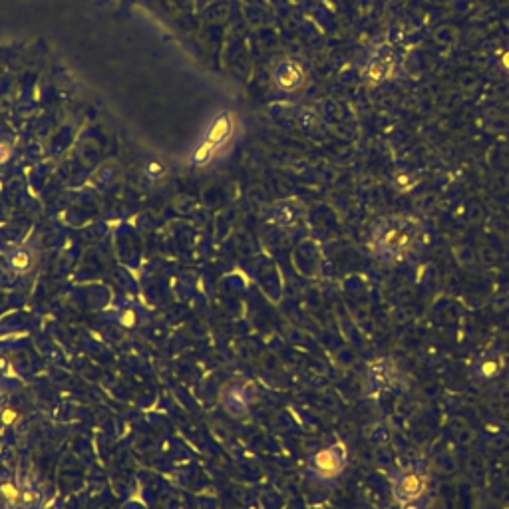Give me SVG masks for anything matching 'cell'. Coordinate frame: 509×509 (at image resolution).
<instances>
[{
  "mask_svg": "<svg viewBox=\"0 0 509 509\" xmlns=\"http://www.w3.org/2000/svg\"><path fill=\"white\" fill-rule=\"evenodd\" d=\"M10 157V148L6 143H0V163H4Z\"/></svg>",
  "mask_w": 509,
  "mask_h": 509,
  "instance_id": "17",
  "label": "cell"
},
{
  "mask_svg": "<svg viewBox=\"0 0 509 509\" xmlns=\"http://www.w3.org/2000/svg\"><path fill=\"white\" fill-rule=\"evenodd\" d=\"M430 481L432 479H430L428 470L422 465L410 463V465L400 467L390 478V492H392L394 503L402 508V506L426 501V497L430 494Z\"/></svg>",
  "mask_w": 509,
  "mask_h": 509,
  "instance_id": "4",
  "label": "cell"
},
{
  "mask_svg": "<svg viewBox=\"0 0 509 509\" xmlns=\"http://www.w3.org/2000/svg\"><path fill=\"white\" fill-rule=\"evenodd\" d=\"M2 400H4V388L0 386V404H2Z\"/></svg>",
  "mask_w": 509,
  "mask_h": 509,
  "instance_id": "19",
  "label": "cell"
},
{
  "mask_svg": "<svg viewBox=\"0 0 509 509\" xmlns=\"http://www.w3.org/2000/svg\"><path fill=\"white\" fill-rule=\"evenodd\" d=\"M8 265L15 273H26L32 265V255L26 249H16L8 255Z\"/></svg>",
  "mask_w": 509,
  "mask_h": 509,
  "instance_id": "12",
  "label": "cell"
},
{
  "mask_svg": "<svg viewBox=\"0 0 509 509\" xmlns=\"http://www.w3.org/2000/svg\"><path fill=\"white\" fill-rule=\"evenodd\" d=\"M398 509H426V501H420V503H410V506H402Z\"/></svg>",
  "mask_w": 509,
  "mask_h": 509,
  "instance_id": "18",
  "label": "cell"
},
{
  "mask_svg": "<svg viewBox=\"0 0 509 509\" xmlns=\"http://www.w3.org/2000/svg\"><path fill=\"white\" fill-rule=\"evenodd\" d=\"M225 408L231 412L233 416H243L245 410L249 408V394L243 386H233L227 390L225 398H223Z\"/></svg>",
  "mask_w": 509,
  "mask_h": 509,
  "instance_id": "11",
  "label": "cell"
},
{
  "mask_svg": "<svg viewBox=\"0 0 509 509\" xmlns=\"http://www.w3.org/2000/svg\"><path fill=\"white\" fill-rule=\"evenodd\" d=\"M120 323L124 324V326H134L136 324V312L134 310H125L124 314H122V319H120Z\"/></svg>",
  "mask_w": 509,
  "mask_h": 509,
  "instance_id": "16",
  "label": "cell"
},
{
  "mask_svg": "<svg viewBox=\"0 0 509 509\" xmlns=\"http://www.w3.org/2000/svg\"><path fill=\"white\" fill-rule=\"evenodd\" d=\"M231 118L227 114H221L215 122L211 124L205 139L199 143V148L191 155V163L193 166H205V163H209V159L213 157V154L219 150V145L231 134Z\"/></svg>",
  "mask_w": 509,
  "mask_h": 509,
  "instance_id": "7",
  "label": "cell"
},
{
  "mask_svg": "<svg viewBox=\"0 0 509 509\" xmlns=\"http://www.w3.org/2000/svg\"><path fill=\"white\" fill-rule=\"evenodd\" d=\"M8 374H12V364L6 356H0V378H6Z\"/></svg>",
  "mask_w": 509,
  "mask_h": 509,
  "instance_id": "15",
  "label": "cell"
},
{
  "mask_svg": "<svg viewBox=\"0 0 509 509\" xmlns=\"http://www.w3.org/2000/svg\"><path fill=\"white\" fill-rule=\"evenodd\" d=\"M402 382V370L392 358H374L366 366V388L370 396H380L394 388H398Z\"/></svg>",
  "mask_w": 509,
  "mask_h": 509,
  "instance_id": "6",
  "label": "cell"
},
{
  "mask_svg": "<svg viewBox=\"0 0 509 509\" xmlns=\"http://www.w3.org/2000/svg\"><path fill=\"white\" fill-rule=\"evenodd\" d=\"M18 485H20V509H42L44 494L36 479L18 476Z\"/></svg>",
  "mask_w": 509,
  "mask_h": 509,
  "instance_id": "9",
  "label": "cell"
},
{
  "mask_svg": "<svg viewBox=\"0 0 509 509\" xmlns=\"http://www.w3.org/2000/svg\"><path fill=\"white\" fill-rule=\"evenodd\" d=\"M163 171H166V168H163V163L161 161H152V163H148V168H145V173H148V177H154V179H157V177H161L163 175Z\"/></svg>",
  "mask_w": 509,
  "mask_h": 509,
  "instance_id": "14",
  "label": "cell"
},
{
  "mask_svg": "<svg viewBox=\"0 0 509 509\" xmlns=\"http://www.w3.org/2000/svg\"><path fill=\"white\" fill-rule=\"evenodd\" d=\"M296 219H298V211H296V207L293 205H280L277 209V223L278 225H293L296 223Z\"/></svg>",
  "mask_w": 509,
  "mask_h": 509,
  "instance_id": "13",
  "label": "cell"
},
{
  "mask_svg": "<svg viewBox=\"0 0 509 509\" xmlns=\"http://www.w3.org/2000/svg\"><path fill=\"white\" fill-rule=\"evenodd\" d=\"M0 509H20L18 478L0 479Z\"/></svg>",
  "mask_w": 509,
  "mask_h": 509,
  "instance_id": "10",
  "label": "cell"
},
{
  "mask_svg": "<svg viewBox=\"0 0 509 509\" xmlns=\"http://www.w3.org/2000/svg\"><path fill=\"white\" fill-rule=\"evenodd\" d=\"M470 380L481 390H494L509 378V356L497 348L481 350L470 362Z\"/></svg>",
  "mask_w": 509,
  "mask_h": 509,
  "instance_id": "5",
  "label": "cell"
},
{
  "mask_svg": "<svg viewBox=\"0 0 509 509\" xmlns=\"http://www.w3.org/2000/svg\"><path fill=\"white\" fill-rule=\"evenodd\" d=\"M350 465V452L344 442H332L314 449L307 460V476L312 483L330 488L344 478Z\"/></svg>",
  "mask_w": 509,
  "mask_h": 509,
  "instance_id": "2",
  "label": "cell"
},
{
  "mask_svg": "<svg viewBox=\"0 0 509 509\" xmlns=\"http://www.w3.org/2000/svg\"><path fill=\"white\" fill-rule=\"evenodd\" d=\"M366 245L374 261L398 267L424 255L430 245V233L414 213H388L372 223Z\"/></svg>",
  "mask_w": 509,
  "mask_h": 509,
  "instance_id": "1",
  "label": "cell"
},
{
  "mask_svg": "<svg viewBox=\"0 0 509 509\" xmlns=\"http://www.w3.org/2000/svg\"><path fill=\"white\" fill-rule=\"evenodd\" d=\"M402 62L404 60L396 44L388 38H380L372 44L366 54V60L362 64V80L374 88L390 84L400 78L404 66Z\"/></svg>",
  "mask_w": 509,
  "mask_h": 509,
  "instance_id": "3",
  "label": "cell"
},
{
  "mask_svg": "<svg viewBox=\"0 0 509 509\" xmlns=\"http://www.w3.org/2000/svg\"><path fill=\"white\" fill-rule=\"evenodd\" d=\"M273 78H275V84H277L280 90L294 92V90H298V88L305 86V82H307V70H305L303 64L296 62V60H283L275 68Z\"/></svg>",
  "mask_w": 509,
  "mask_h": 509,
  "instance_id": "8",
  "label": "cell"
}]
</instances>
